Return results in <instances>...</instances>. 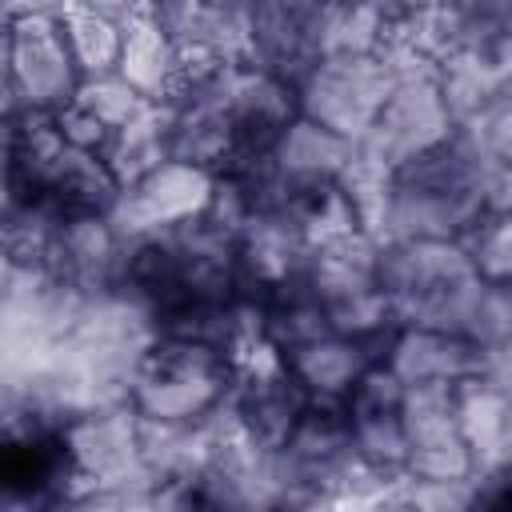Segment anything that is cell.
Segmentation results:
<instances>
[{
	"instance_id": "cell-9",
	"label": "cell",
	"mask_w": 512,
	"mask_h": 512,
	"mask_svg": "<svg viewBox=\"0 0 512 512\" xmlns=\"http://www.w3.org/2000/svg\"><path fill=\"white\" fill-rule=\"evenodd\" d=\"M216 188L220 176L168 156L164 164H156L152 172H144L140 180H132L112 212V224L120 228L124 240H144V236H160L184 224H196L212 212L216 204Z\"/></svg>"
},
{
	"instance_id": "cell-13",
	"label": "cell",
	"mask_w": 512,
	"mask_h": 512,
	"mask_svg": "<svg viewBox=\"0 0 512 512\" xmlns=\"http://www.w3.org/2000/svg\"><path fill=\"white\" fill-rule=\"evenodd\" d=\"M384 364L408 388H416V384L464 388L468 380H480V376L496 372V360L480 344H472L468 336L444 332V328H416V324L396 332Z\"/></svg>"
},
{
	"instance_id": "cell-21",
	"label": "cell",
	"mask_w": 512,
	"mask_h": 512,
	"mask_svg": "<svg viewBox=\"0 0 512 512\" xmlns=\"http://www.w3.org/2000/svg\"><path fill=\"white\" fill-rule=\"evenodd\" d=\"M280 512H312V508H300V504H288V508H280Z\"/></svg>"
},
{
	"instance_id": "cell-12",
	"label": "cell",
	"mask_w": 512,
	"mask_h": 512,
	"mask_svg": "<svg viewBox=\"0 0 512 512\" xmlns=\"http://www.w3.org/2000/svg\"><path fill=\"white\" fill-rule=\"evenodd\" d=\"M404 396L408 384L388 368L376 364L344 400L348 424H352V440L360 448V456L392 484L404 480V464H408V440H404Z\"/></svg>"
},
{
	"instance_id": "cell-6",
	"label": "cell",
	"mask_w": 512,
	"mask_h": 512,
	"mask_svg": "<svg viewBox=\"0 0 512 512\" xmlns=\"http://www.w3.org/2000/svg\"><path fill=\"white\" fill-rule=\"evenodd\" d=\"M456 132H460V124L444 100L436 68H408V72H400L388 104L380 108L376 124L368 128V136L356 148H360V156H368L372 164H380L396 176L404 164L448 144Z\"/></svg>"
},
{
	"instance_id": "cell-11",
	"label": "cell",
	"mask_w": 512,
	"mask_h": 512,
	"mask_svg": "<svg viewBox=\"0 0 512 512\" xmlns=\"http://www.w3.org/2000/svg\"><path fill=\"white\" fill-rule=\"evenodd\" d=\"M328 56V8L320 4H256L248 8V64L300 88Z\"/></svg>"
},
{
	"instance_id": "cell-15",
	"label": "cell",
	"mask_w": 512,
	"mask_h": 512,
	"mask_svg": "<svg viewBox=\"0 0 512 512\" xmlns=\"http://www.w3.org/2000/svg\"><path fill=\"white\" fill-rule=\"evenodd\" d=\"M384 340H360V336H344V332H328L288 356H280L288 364V372L300 380V388L316 400V404H344L352 396V388L388 360Z\"/></svg>"
},
{
	"instance_id": "cell-7",
	"label": "cell",
	"mask_w": 512,
	"mask_h": 512,
	"mask_svg": "<svg viewBox=\"0 0 512 512\" xmlns=\"http://www.w3.org/2000/svg\"><path fill=\"white\" fill-rule=\"evenodd\" d=\"M308 408H312V396L300 388V380L288 372V364L268 340H260L248 356H240L236 388L224 408V420L248 444L264 452H280Z\"/></svg>"
},
{
	"instance_id": "cell-16",
	"label": "cell",
	"mask_w": 512,
	"mask_h": 512,
	"mask_svg": "<svg viewBox=\"0 0 512 512\" xmlns=\"http://www.w3.org/2000/svg\"><path fill=\"white\" fill-rule=\"evenodd\" d=\"M460 428L476 456V476L512 460V388L492 376L468 380L460 392Z\"/></svg>"
},
{
	"instance_id": "cell-4",
	"label": "cell",
	"mask_w": 512,
	"mask_h": 512,
	"mask_svg": "<svg viewBox=\"0 0 512 512\" xmlns=\"http://www.w3.org/2000/svg\"><path fill=\"white\" fill-rule=\"evenodd\" d=\"M0 56L8 112L60 116L84 88V68L68 44L60 8H12Z\"/></svg>"
},
{
	"instance_id": "cell-20",
	"label": "cell",
	"mask_w": 512,
	"mask_h": 512,
	"mask_svg": "<svg viewBox=\"0 0 512 512\" xmlns=\"http://www.w3.org/2000/svg\"><path fill=\"white\" fill-rule=\"evenodd\" d=\"M396 488H400V484H396ZM396 488H392L388 496H380V500H368V504H356V508H348V512H408V508L400 504Z\"/></svg>"
},
{
	"instance_id": "cell-18",
	"label": "cell",
	"mask_w": 512,
	"mask_h": 512,
	"mask_svg": "<svg viewBox=\"0 0 512 512\" xmlns=\"http://www.w3.org/2000/svg\"><path fill=\"white\" fill-rule=\"evenodd\" d=\"M464 336L480 344L492 360L512 352V284L500 280H480L476 300L464 320Z\"/></svg>"
},
{
	"instance_id": "cell-17",
	"label": "cell",
	"mask_w": 512,
	"mask_h": 512,
	"mask_svg": "<svg viewBox=\"0 0 512 512\" xmlns=\"http://www.w3.org/2000/svg\"><path fill=\"white\" fill-rule=\"evenodd\" d=\"M68 44L84 68V80L92 76H112L120 68L124 52V20L128 12L120 8H100V4H68L60 8Z\"/></svg>"
},
{
	"instance_id": "cell-10",
	"label": "cell",
	"mask_w": 512,
	"mask_h": 512,
	"mask_svg": "<svg viewBox=\"0 0 512 512\" xmlns=\"http://www.w3.org/2000/svg\"><path fill=\"white\" fill-rule=\"evenodd\" d=\"M460 388L416 384L404 396V440L408 464L404 480H440L460 484L476 480V456L460 428Z\"/></svg>"
},
{
	"instance_id": "cell-19",
	"label": "cell",
	"mask_w": 512,
	"mask_h": 512,
	"mask_svg": "<svg viewBox=\"0 0 512 512\" xmlns=\"http://www.w3.org/2000/svg\"><path fill=\"white\" fill-rule=\"evenodd\" d=\"M468 512H512V464L488 468L472 480V508Z\"/></svg>"
},
{
	"instance_id": "cell-3",
	"label": "cell",
	"mask_w": 512,
	"mask_h": 512,
	"mask_svg": "<svg viewBox=\"0 0 512 512\" xmlns=\"http://www.w3.org/2000/svg\"><path fill=\"white\" fill-rule=\"evenodd\" d=\"M376 276L400 328H444L464 336L480 272L464 244L452 240H380Z\"/></svg>"
},
{
	"instance_id": "cell-8",
	"label": "cell",
	"mask_w": 512,
	"mask_h": 512,
	"mask_svg": "<svg viewBox=\"0 0 512 512\" xmlns=\"http://www.w3.org/2000/svg\"><path fill=\"white\" fill-rule=\"evenodd\" d=\"M64 440L84 492L96 488H152L144 456V420L128 400H108L76 412Z\"/></svg>"
},
{
	"instance_id": "cell-2",
	"label": "cell",
	"mask_w": 512,
	"mask_h": 512,
	"mask_svg": "<svg viewBox=\"0 0 512 512\" xmlns=\"http://www.w3.org/2000/svg\"><path fill=\"white\" fill-rule=\"evenodd\" d=\"M236 388V360L188 336H152L132 368L124 400L156 428H208L224 416Z\"/></svg>"
},
{
	"instance_id": "cell-5",
	"label": "cell",
	"mask_w": 512,
	"mask_h": 512,
	"mask_svg": "<svg viewBox=\"0 0 512 512\" xmlns=\"http://www.w3.org/2000/svg\"><path fill=\"white\" fill-rule=\"evenodd\" d=\"M396 80L400 68L384 52H332L296 88L300 116L360 144L388 104Z\"/></svg>"
},
{
	"instance_id": "cell-1",
	"label": "cell",
	"mask_w": 512,
	"mask_h": 512,
	"mask_svg": "<svg viewBox=\"0 0 512 512\" xmlns=\"http://www.w3.org/2000/svg\"><path fill=\"white\" fill-rule=\"evenodd\" d=\"M492 168L476 144L456 132L448 144L404 164L392 176L380 240H452L464 244L492 208Z\"/></svg>"
},
{
	"instance_id": "cell-22",
	"label": "cell",
	"mask_w": 512,
	"mask_h": 512,
	"mask_svg": "<svg viewBox=\"0 0 512 512\" xmlns=\"http://www.w3.org/2000/svg\"><path fill=\"white\" fill-rule=\"evenodd\" d=\"M508 388H512V384H508Z\"/></svg>"
},
{
	"instance_id": "cell-14",
	"label": "cell",
	"mask_w": 512,
	"mask_h": 512,
	"mask_svg": "<svg viewBox=\"0 0 512 512\" xmlns=\"http://www.w3.org/2000/svg\"><path fill=\"white\" fill-rule=\"evenodd\" d=\"M116 76L160 108L176 104V96L184 88V76H188V64H184L180 44L172 40L164 20L156 16V8H128L124 52H120Z\"/></svg>"
}]
</instances>
